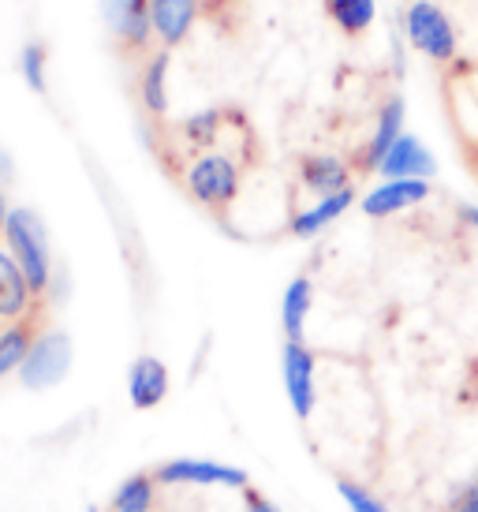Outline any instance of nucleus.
<instances>
[{"label":"nucleus","mask_w":478,"mask_h":512,"mask_svg":"<svg viewBox=\"0 0 478 512\" xmlns=\"http://www.w3.org/2000/svg\"><path fill=\"white\" fill-rule=\"evenodd\" d=\"M90 512H98V509H90Z\"/></svg>","instance_id":"30"},{"label":"nucleus","mask_w":478,"mask_h":512,"mask_svg":"<svg viewBox=\"0 0 478 512\" xmlns=\"http://www.w3.org/2000/svg\"><path fill=\"white\" fill-rule=\"evenodd\" d=\"M45 45L42 42H30L23 45V53H19V75H23V83L34 90V94H45Z\"/></svg>","instance_id":"22"},{"label":"nucleus","mask_w":478,"mask_h":512,"mask_svg":"<svg viewBox=\"0 0 478 512\" xmlns=\"http://www.w3.org/2000/svg\"><path fill=\"white\" fill-rule=\"evenodd\" d=\"M150 19H154V38L161 49L187 42V34L198 19V0H150Z\"/></svg>","instance_id":"14"},{"label":"nucleus","mask_w":478,"mask_h":512,"mask_svg":"<svg viewBox=\"0 0 478 512\" xmlns=\"http://www.w3.org/2000/svg\"><path fill=\"white\" fill-rule=\"evenodd\" d=\"M456 512H478V479L471 486H464V494L456 501Z\"/></svg>","instance_id":"25"},{"label":"nucleus","mask_w":478,"mask_h":512,"mask_svg":"<svg viewBox=\"0 0 478 512\" xmlns=\"http://www.w3.org/2000/svg\"><path fill=\"white\" fill-rule=\"evenodd\" d=\"M8 214H12V206L4 199V187H0V236H4V225H8Z\"/></svg>","instance_id":"27"},{"label":"nucleus","mask_w":478,"mask_h":512,"mask_svg":"<svg viewBox=\"0 0 478 512\" xmlns=\"http://www.w3.org/2000/svg\"><path fill=\"white\" fill-rule=\"evenodd\" d=\"M71 370V337L60 329H45L30 344V356L19 367V382L27 389H49L68 378Z\"/></svg>","instance_id":"5"},{"label":"nucleus","mask_w":478,"mask_h":512,"mask_svg":"<svg viewBox=\"0 0 478 512\" xmlns=\"http://www.w3.org/2000/svg\"><path fill=\"white\" fill-rule=\"evenodd\" d=\"M337 494L348 505V512H393L378 494H370L366 486L352 483V479H337Z\"/></svg>","instance_id":"23"},{"label":"nucleus","mask_w":478,"mask_h":512,"mask_svg":"<svg viewBox=\"0 0 478 512\" xmlns=\"http://www.w3.org/2000/svg\"><path fill=\"white\" fill-rule=\"evenodd\" d=\"M381 180H434L437 176V157L426 150L419 135L404 131L393 143V150L381 157L378 165Z\"/></svg>","instance_id":"9"},{"label":"nucleus","mask_w":478,"mask_h":512,"mask_svg":"<svg viewBox=\"0 0 478 512\" xmlns=\"http://www.w3.org/2000/svg\"><path fill=\"white\" fill-rule=\"evenodd\" d=\"M4 247L19 262L23 277L30 281L34 296H42L53 281V251H49V232L45 221L30 206H15L4 225Z\"/></svg>","instance_id":"1"},{"label":"nucleus","mask_w":478,"mask_h":512,"mask_svg":"<svg viewBox=\"0 0 478 512\" xmlns=\"http://www.w3.org/2000/svg\"><path fill=\"white\" fill-rule=\"evenodd\" d=\"M180 135L191 146H195V150H210V146L217 143V135H221V113H217V109H202V113H191L180 124Z\"/></svg>","instance_id":"21"},{"label":"nucleus","mask_w":478,"mask_h":512,"mask_svg":"<svg viewBox=\"0 0 478 512\" xmlns=\"http://www.w3.org/2000/svg\"><path fill=\"white\" fill-rule=\"evenodd\" d=\"M239 165L225 150H202V154L183 169V187L187 195L206 206V210H225L239 195Z\"/></svg>","instance_id":"3"},{"label":"nucleus","mask_w":478,"mask_h":512,"mask_svg":"<svg viewBox=\"0 0 478 512\" xmlns=\"http://www.w3.org/2000/svg\"><path fill=\"white\" fill-rule=\"evenodd\" d=\"M34 337H38V333H34V322H30V318L0 329V382H4L8 374H19L23 359L30 356Z\"/></svg>","instance_id":"19"},{"label":"nucleus","mask_w":478,"mask_h":512,"mask_svg":"<svg viewBox=\"0 0 478 512\" xmlns=\"http://www.w3.org/2000/svg\"><path fill=\"white\" fill-rule=\"evenodd\" d=\"M325 15L337 23L340 34L359 38L378 19V0H325Z\"/></svg>","instance_id":"18"},{"label":"nucleus","mask_w":478,"mask_h":512,"mask_svg":"<svg viewBox=\"0 0 478 512\" xmlns=\"http://www.w3.org/2000/svg\"><path fill=\"white\" fill-rule=\"evenodd\" d=\"M404 120H408V105H404V98H400V94H393V98L378 109V116H374V131H370V143L363 146L359 169L378 172L381 157L389 154L396 139L404 135Z\"/></svg>","instance_id":"10"},{"label":"nucleus","mask_w":478,"mask_h":512,"mask_svg":"<svg viewBox=\"0 0 478 512\" xmlns=\"http://www.w3.org/2000/svg\"><path fill=\"white\" fill-rule=\"evenodd\" d=\"M154 486L157 479L150 471H135L124 483L116 486L113 494V512H150L154 509Z\"/></svg>","instance_id":"20"},{"label":"nucleus","mask_w":478,"mask_h":512,"mask_svg":"<svg viewBox=\"0 0 478 512\" xmlns=\"http://www.w3.org/2000/svg\"><path fill=\"white\" fill-rule=\"evenodd\" d=\"M460 221H464L471 232H478V206H471V202H464L460 206Z\"/></svg>","instance_id":"26"},{"label":"nucleus","mask_w":478,"mask_h":512,"mask_svg":"<svg viewBox=\"0 0 478 512\" xmlns=\"http://www.w3.org/2000/svg\"><path fill=\"white\" fill-rule=\"evenodd\" d=\"M30 307H34V288L23 277L19 262L8 255V247H0V329L30 318Z\"/></svg>","instance_id":"11"},{"label":"nucleus","mask_w":478,"mask_h":512,"mask_svg":"<svg viewBox=\"0 0 478 512\" xmlns=\"http://www.w3.org/2000/svg\"><path fill=\"white\" fill-rule=\"evenodd\" d=\"M161 486H228V490H247L251 475L243 468L206 460V456H172L154 471Z\"/></svg>","instance_id":"4"},{"label":"nucleus","mask_w":478,"mask_h":512,"mask_svg":"<svg viewBox=\"0 0 478 512\" xmlns=\"http://www.w3.org/2000/svg\"><path fill=\"white\" fill-rule=\"evenodd\" d=\"M352 206H355L352 187H348V191H337V195H325V199H318L314 206H307V210H299V214L292 217V236H299V240H314L322 228H329L337 217L348 214Z\"/></svg>","instance_id":"16"},{"label":"nucleus","mask_w":478,"mask_h":512,"mask_svg":"<svg viewBox=\"0 0 478 512\" xmlns=\"http://www.w3.org/2000/svg\"><path fill=\"white\" fill-rule=\"evenodd\" d=\"M310 307H314V285L310 277H292L281 296V329L284 341H303V329H307Z\"/></svg>","instance_id":"17"},{"label":"nucleus","mask_w":478,"mask_h":512,"mask_svg":"<svg viewBox=\"0 0 478 512\" xmlns=\"http://www.w3.org/2000/svg\"><path fill=\"white\" fill-rule=\"evenodd\" d=\"M8 176H12V157L0 150V180H8Z\"/></svg>","instance_id":"28"},{"label":"nucleus","mask_w":478,"mask_h":512,"mask_svg":"<svg viewBox=\"0 0 478 512\" xmlns=\"http://www.w3.org/2000/svg\"><path fill=\"white\" fill-rule=\"evenodd\" d=\"M299 180L310 195H337V191H348L352 187V165L337 154H307L299 161Z\"/></svg>","instance_id":"13"},{"label":"nucleus","mask_w":478,"mask_h":512,"mask_svg":"<svg viewBox=\"0 0 478 512\" xmlns=\"http://www.w3.org/2000/svg\"><path fill=\"white\" fill-rule=\"evenodd\" d=\"M243 498H247V512H281V509H277V505H273V501L262 498L258 490H251V486L243 490Z\"/></svg>","instance_id":"24"},{"label":"nucleus","mask_w":478,"mask_h":512,"mask_svg":"<svg viewBox=\"0 0 478 512\" xmlns=\"http://www.w3.org/2000/svg\"><path fill=\"white\" fill-rule=\"evenodd\" d=\"M408 4H411V0H408Z\"/></svg>","instance_id":"31"},{"label":"nucleus","mask_w":478,"mask_h":512,"mask_svg":"<svg viewBox=\"0 0 478 512\" xmlns=\"http://www.w3.org/2000/svg\"><path fill=\"white\" fill-rule=\"evenodd\" d=\"M127 397L139 412H150L169 397V367L157 356H139L127 370Z\"/></svg>","instance_id":"12"},{"label":"nucleus","mask_w":478,"mask_h":512,"mask_svg":"<svg viewBox=\"0 0 478 512\" xmlns=\"http://www.w3.org/2000/svg\"><path fill=\"white\" fill-rule=\"evenodd\" d=\"M430 180H381L359 199V210L374 221H385V217H396L404 210H415L430 199Z\"/></svg>","instance_id":"7"},{"label":"nucleus","mask_w":478,"mask_h":512,"mask_svg":"<svg viewBox=\"0 0 478 512\" xmlns=\"http://www.w3.org/2000/svg\"><path fill=\"white\" fill-rule=\"evenodd\" d=\"M314 352H310L303 341H284L281 352V378H284V393H288V404L296 419H310L314 415V404H318V385H314Z\"/></svg>","instance_id":"6"},{"label":"nucleus","mask_w":478,"mask_h":512,"mask_svg":"<svg viewBox=\"0 0 478 512\" xmlns=\"http://www.w3.org/2000/svg\"><path fill=\"white\" fill-rule=\"evenodd\" d=\"M404 38L411 42L415 53H422L434 64H452L460 57V34H456V23L449 19V12L434 4V0H411L404 8Z\"/></svg>","instance_id":"2"},{"label":"nucleus","mask_w":478,"mask_h":512,"mask_svg":"<svg viewBox=\"0 0 478 512\" xmlns=\"http://www.w3.org/2000/svg\"><path fill=\"white\" fill-rule=\"evenodd\" d=\"M169 64H172L169 49H154L150 57L142 60L139 98H142V109H146L150 116L169 113Z\"/></svg>","instance_id":"15"},{"label":"nucleus","mask_w":478,"mask_h":512,"mask_svg":"<svg viewBox=\"0 0 478 512\" xmlns=\"http://www.w3.org/2000/svg\"><path fill=\"white\" fill-rule=\"evenodd\" d=\"M471 165H475V172H478V139L471 143Z\"/></svg>","instance_id":"29"},{"label":"nucleus","mask_w":478,"mask_h":512,"mask_svg":"<svg viewBox=\"0 0 478 512\" xmlns=\"http://www.w3.org/2000/svg\"><path fill=\"white\" fill-rule=\"evenodd\" d=\"M101 15L113 30L120 45L131 53H142L154 38V19H150V0H101Z\"/></svg>","instance_id":"8"}]
</instances>
